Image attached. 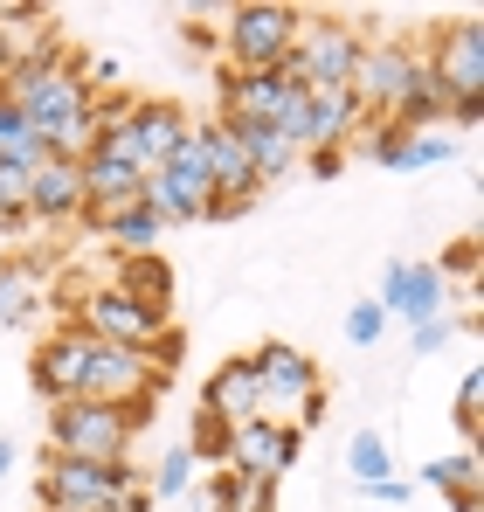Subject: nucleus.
Returning a JSON list of instances; mask_svg holds the SVG:
<instances>
[{
  "instance_id": "f257e3e1",
  "label": "nucleus",
  "mask_w": 484,
  "mask_h": 512,
  "mask_svg": "<svg viewBox=\"0 0 484 512\" xmlns=\"http://www.w3.org/2000/svg\"><path fill=\"white\" fill-rule=\"evenodd\" d=\"M0 97L49 139V153L56 160H83L90 146H97V125H90V104H97V90H90V77H83V56L56 35L35 63H21L7 84H0Z\"/></svg>"
},
{
  "instance_id": "f03ea898",
  "label": "nucleus",
  "mask_w": 484,
  "mask_h": 512,
  "mask_svg": "<svg viewBox=\"0 0 484 512\" xmlns=\"http://www.w3.org/2000/svg\"><path fill=\"white\" fill-rule=\"evenodd\" d=\"M249 360V374H256V416H270V423H291L298 436L305 429L325 423V388H319V360L305 353V346H256V353H242Z\"/></svg>"
},
{
  "instance_id": "7ed1b4c3",
  "label": "nucleus",
  "mask_w": 484,
  "mask_h": 512,
  "mask_svg": "<svg viewBox=\"0 0 484 512\" xmlns=\"http://www.w3.org/2000/svg\"><path fill=\"white\" fill-rule=\"evenodd\" d=\"M139 423L104 402H56L49 409V457H83V464H132Z\"/></svg>"
},
{
  "instance_id": "20e7f679",
  "label": "nucleus",
  "mask_w": 484,
  "mask_h": 512,
  "mask_svg": "<svg viewBox=\"0 0 484 512\" xmlns=\"http://www.w3.org/2000/svg\"><path fill=\"white\" fill-rule=\"evenodd\" d=\"M415 70H422V49L415 42H402V35H360V56H353V77H346L360 118L367 125H388L395 104L408 97V84H415Z\"/></svg>"
},
{
  "instance_id": "39448f33",
  "label": "nucleus",
  "mask_w": 484,
  "mask_h": 512,
  "mask_svg": "<svg viewBox=\"0 0 484 512\" xmlns=\"http://www.w3.org/2000/svg\"><path fill=\"white\" fill-rule=\"evenodd\" d=\"M298 28H305V7L249 0V7H229V21H222V49H229L236 70H284Z\"/></svg>"
},
{
  "instance_id": "423d86ee",
  "label": "nucleus",
  "mask_w": 484,
  "mask_h": 512,
  "mask_svg": "<svg viewBox=\"0 0 484 512\" xmlns=\"http://www.w3.org/2000/svg\"><path fill=\"white\" fill-rule=\"evenodd\" d=\"M187 125L194 118L173 97H132V118L111 125V132H97V153H111V160H125V167H139V173H160L173 160V146L187 139Z\"/></svg>"
},
{
  "instance_id": "0eeeda50",
  "label": "nucleus",
  "mask_w": 484,
  "mask_h": 512,
  "mask_svg": "<svg viewBox=\"0 0 484 512\" xmlns=\"http://www.w3.org/2000/svg\"><path fill=\"white\" fill-rule=\"evenodd\" d=\"M146 485L139 464H83V457H42V485L35 499L49 512H111L118 492Z\"/></svg>"
},
{
  "instance_id": "6e6552de",
  "label": "nucleus",
  "mask_w": 484,
  "mask_h": 512,
  "mask_svg": "<svg viewBox=\"0 0 484 512\" xmlns=\"http://www.w3.org/2000/svg\"><path fill=\"white\" fill-rule=\"evenodd\" d=\"M353 56H360V28H353V21H339V14H305V28H298L284 70H291L298 90H346Z\"/></svg>"
},
{
  "instance_id": "1a4fd4ad",
  "label": "nucleus",
  "mask_w": 484,
  "mask_h": 512,
  "mask_svg": "<svg viewBox=\"0 0 484 512\" xmlns=\"http://www.w3.org/2000/svg\"><path fill=\"white\" fill-rule=\"evenodd\" d=\"M422 63H429V77L443 84L450 104H478L484 97V21L478 14H457L443 28H429Z\"/></svg>"
},
{
  "instance_id": "9d476101",
  "label": "nucleus",
  "mask_w": 484,
  "mask_h": 512,
  "mask_svg": "<svg viewBox=\"0 0 484 512\" xmlns=\"http://www.w3.org/2000/svg\"><path fill=\"white\" fill-rule=\"evenodd\" d=\"M70 326H83L90 340H111V346H132V353H153L166 340L160 312H146V305H132L125 291H111V284H97V291H83L77 305H70Z\"/></svg>"
},
{
  "instance_id": "9b49d317",
  "label": "nucleus",
  "mask_w": 484,
  "mask_h": 512,
  "mask_svg": "<svg viewBox=\"0 0 484 512\" xmlns=\"http://www.w3.org/2000/svg\"><path fill=\"white\" fill-rule=\"evenodd\" d=\"M305 104L291 70H229L222 77V125H277Z\"/></svg>"
},
{
  "instance_id": "f8f14e48",
  "label": "nucleus",
  "mask_w": 484,
  "mask_h": 512,
  "mask_svg": "<svg viewBox=\"0 0 484 512\" xmlns=\"http://www.w3.org/2000/svg\"><path fill=\"white\" fill-rule=\"evenodd\" d=\"M388 319H408V326H429V319H443V305H450V277L436 270V263H388V277H381V298H374Z\"/></svg>"
},
{
  "instance_id": "ddd939ff",
  "label": "nucleus",
  "mask_w": 484,
  "mask_h": 512,
  "mask_svg": "<svg viewBox=\"0 0 484 512\" xmlns=\"http://www.w3.org/2000/svg\"><path fill=\"white\" fill-rule=\"evenodd\" d=\"M298 450H305V436H298L291 423L256 416V423H236V436H229V471H236V478H270V485H277V471H291Z\"/></svg>"
},
{
  "instance_id": "4468645a",
  "label": "nucleus",
  "mask_w": 484,
  "mask_h": 512,
  "mask_svg": "<svg viewBox=\"0 0 484 512\" xmlns=\"http://www.w3.org/2000/svg\"><path fill=\"white\" fill-rule=\"evenodd\" d=\"M83 222L90 229H104L111 215H125V208H139V187H146V173L125 167V160H111V153H83Z\"/></svg>"
},
{
  "instance_id": "2eb2a0df",
  "label": "nucleus",
  "mask_w": 484,
  "mask_h": 512,
  "mask_svg": "<svg viewBox=\"0 0 484 512\" xmlns=\"http://www.w3.org/2000/svg\"><path fill=\"white\" fill-rule=\"evenodd\" d=\"M63 222H83V167L49 153L28 173V229H63Z\"/></svg>"
},
{
  "instance_id": "dca6fc26",
  "label": "nucleus",
  "mask_w": 484,
  "mask_h": 512,
  "mask_svg": "<svg viewBox=\"0 0 484 512\" xmlns=\"http://www.w3.org/2000/svg\"><path fill=\"white\" fill-rule=\"evenodd\" d=\"M83 353H90V333L83 326H56L49 340L35 346V388L49 395V409L56 402H77V388H83Z\"/></svg>"
},
{
  "instance_id": "f3484780",
  "label": "nucleus",
  "mask_w": 484,
  "mask_h": 512,
  "mask_svg": "<svg viewBox=\"0 0 484 512\" xmlns=\"http://www.w3.org/2000/svg\"><path fill=\"white\" fill-rule=\"evenodd\" d=\"M360 125L353 90H305V153H346Z\"/></svg>"
},
{
  "instance_id": "a211bd4d",
  "label": "nucleus",
  "mask_w": 484,
  "mask_h": 512,
  "mask_svg": "<svg viewBox=\"0 0 484 512\" xmlns=\"http://www.w3.org/2000/svg\"><path fill=\"white\" fill-rule=\"evenodd\" d=\"M139 201L166 222H208V208H215V194H208V180L201 173H180V167H160L146 173V187H139Z\"/></svg>"
},
{
  "instance_id": "6ab92c4d",
  "label": "nucleus",
  "mask_w": 484,
  "mask_h": 512,
  "mask_svg": "<svg viewBox=\"0 0 484 512\" xmlns=\"http://www.w3.org/2000/svg\"><path fill=\"white\" fill-rule=\"evenodd\" d=\"M111 291H125L132 305H146V312L173 319V270H166V256H160V250L118 256V270H111Z\"/></svg>"
},
{
  "instance_id": "aec40b11",
  "label": "nucleus",
  "mask_w": 484,
  "mask_h": 512,
  "mask_svg": "<svg viewBox=\"0 0 484 512\" xmlns=\"http://www.w3.org/2000/svg\"><path fill=\"white\" fill-rule=\"evenodd\" d=\"M42 298H49V277H42L35 256L0 263V326H35L42 319Z\"/></svg>"
},
{
  "instance_id": "412c9836",
  "label": "nucleus",
  "mask_w": 484,
  "mask_h": 512,
  "mask_svg": "<svg viewBox=\"0 0 484 512\" xmlns=\"http://www.w3.org/2000/svg\"><path fill=\"white\" fill-rule=\"evenodd\" d=\"M229 139L242 146V160L256 167L263 187H270V180H284V173L305 160V146H298L291 132H277V125H229Z\"/></svg>"
},
{
  "instance_id": "4be33fe9",
  "label": "nucleus",
  "mask_w": 484,
  "mask_h": 512,
  "mask_svg": "<svg viewBox=\"0 0 484 512\" xmlns=\"http://www.w3.org/2000/svg\"><path fill=\"white\" fill-rule=\"evenodd\" d=\"M201 409L208 416H222V423H256V374H249V360H222L215 374H208V388H201Z\"/></svg>"
},
{
  "instance_id": "5701e85b",
  "label": "nucleus",
  "mask_w": 484,
  "mask_h": 512,
  "mask_svg": "<svg viewBox=\"0 0 484 512\" xmlns=\"http://www.w3.org/2000/svg\"><path fill=\"white\" fill-rule=\"evenodd\" d=\"M42 160H49V139H42V132L0 97V167H28V173H35Z\"/></svg>"
},
{
  "instance_id": "b1692460",
  "label": "nucleus",
  "mask_w": 484,
  "mask_h": 512,
  "mask_svg": "<svg viewBox=\"0 0 484 512\" xmlns=\"http://www.w3.org/2000/svg\"><path fill=\"white\" fill-rule=\"evenodd\" d=\"M422 485H429V492H443V499H457V492H484V464H478V450H457V457H429V464H422Z\"/></svg>"
},
{
  "instance_id": "393cba45",
  "label": "nucleus",
  "mask_w": 484,
  "mask_h": 512,
  "mask_svg": "<svg viewBox=\"0 0 484 512\" xmlns=\"http://www.w3.org/2000/svg\"><path fill=\"white\" fill-rule=\"evenodd\" d=\"M104 243H118V256H146L153 243H160V215L139 201V208H125V215L104 222Z\"/></svg>"
},
{
  "instance_id": "a878e982",
  "label": "nucleus",
  "mask_w": 484,
  "mask_h": 512,
  "mask_svg": "<svg viewBox=\"0 0 484 512\" xmlns=\"http://www.w3.org/2000/svg\"><path fill=\"white\" fill-rule=\"evenodd\" d=\"M346 471L360 478V492H367V485H381V478L395 471V450H388V436H381V429H360V436L346 443Z\"/></svg>"
},
{
  "instance_id": "bb28decb",
  "label": "nucleus",
  "mask_w": 484,
  "mask_h": 512,
  "mask_svg": "<svg viewBox=\"0 0 484 512\" xmlns=\"http://www.w3.org/2000/svg\"><path fill=\"white\" fill-rule=\"evenodd\" d=\"M146 492H153V506H166V499H187V492H194V457H187V443H173L160 464L146 471Z\"/></svg>"
},
{
  "instance_id": "cd10ccee",
  "label": "nucleus",
  "mask_w": 484,
  "mask_h": 512,
  "mask_svg": "<svg viewBox=\"0 0 484 512\" xmlns=\"http://www.w3.org/2000/svg\"><path fill=\"white\" fill-rule=\"evenodd\" d=\"M229 436H236V429L222 423V416L194 409V429H187V457H194V464H229Z\"/></svg>"
},
{
  "instance_id": "c85d7f7f",
  "label": "nucleus",
  "mask_w": 484,
  "mask_h": 512,
  "mask_svg": "<svg viewBox=\"0 0 484 512\" xmlns=\"http://www.w3.org/2000/svg\"><path fill=\"white\" fill-rule=\"evenodd\" d=\"M222 512H277V485H270V478H236V471H222Z\"/></svg>"
},
{
  "instance_id": "c756f323",
  "label": "nucleus",
  "mask_w": 484,
  "mask_h": 512,
  "mask_svg": "<svg viewBox=\"0 0 484 512\" xmlns=\"http://www.w3.org/2000/svg\"><path fill=\"white\" fill-rule=\"evenodd\" d=\"M381 333H388V312H381L374 298L346 312V340H353V346H381Z\"/></svg>"
},
{
  "instance_id": "7c9ffc66",
  "label": "nucleus",
  "mask_w": 484,
  "mask_h": 512,
  "mask_svg": "<svg viewBox=\"0 0 484 512\" xmlns=\"http://www.w3.org/2000/svg\"><path fill=\"white\" fill-rule=\"evenodd\" d=\"M478 402H484V374H464V388H457V429H464V443H478Z\"/></svg>"
},
{
  "instance_id": "2f4dec72",
  "label": "nucleus",
  "mask_w": 484,
  "mask_h": 512,
  "mask_svg": "<svg viewBox=\"0 0 484 512\" xmlns=\"http://www.w3.org/2000/svg\"><path fill=\"white\" fill-rule=\"evenodd\" d=\"M436 270H443V277H478V243H471V236H464V243H450V256H443Z\"/></svg>"
},
{
  "instance_id": "473e14b6",
  "label": "nucleus",
  "mask_w": 484,
  "mask_h": 512,
  "mask_svg": "<svg viewBox=\"0 0 484 512\" xmlns=\"http://www.w3.org/2000/svg\"><path fill=\"white\" fill-rule=\"evenodd\" d=\"M415 333V353H443L450 346V319H429V326H408Z\"/></svg>"
},
{
  "instance_id": "72a5a7b5",
  "label": "nucleus",
  "mask_w": 484,
  "mask_h": 512,
  "mask_svg": "<svg viewBox=\"0 0 484 512\" xmlns=\"http://www.w3.org/2000/svg\"><path fill=\"white\" fill-rule=\"evenodd\" d=\"M367 499H381V506H408V485H402V478H381V485H367Z\"/></svg>"
},
{
  "instance_id": "f704fd0d",
  "label": "nucleus",
  "mask_w": 484,
  "mask_h": 512,
  "mask_svg": "<svg viewBox=\"0 0 484 512\" xmlns=\"http://www.w3.org/2000/svg\"><path fill=\"white\" fill-rule=\"evenodd\" d=\"M14 70H21V63H14V42H7V35H0V84H7V77H14Z\"/></svg>"
},
{
  "instance_id": "c9c22d12",
  "label": "nucleus",
  "mask_w": 484,
  "mask_h": 512,
  "mask_svg": "<svg viewBox=\"0 0 484 512\" xmlns=\"http://www.w3.org/2000/svg\"><path fill=\"white\" fill-rule=\"evenodd\" d=\"M450 506H457V512H484V492H457Z\"/></svg>"
},
{
  "instance_id": "e433bc0d",
  "label": "nucleus",
  "mask_w": 484,
  "mask_h": 512,
  "mask_svg": "<svg viewBox=\"0 0 484 512\" xmlns=\"http://www.w3.org/2000/svg\"><path fill=\"white\" fill-rule=\"evenodd\" d=\"M42 512H49V506H42Z\"/></svg>"
}]
</instances>
